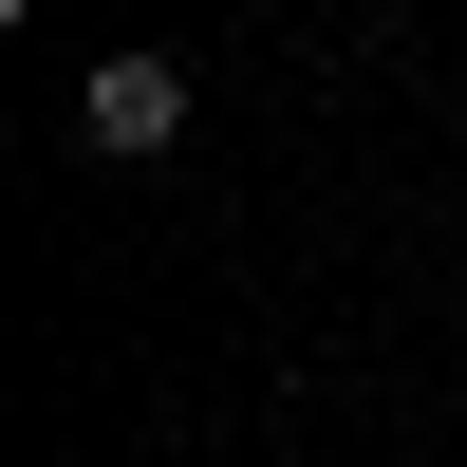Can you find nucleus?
<instances>
[{
	"mask_svg": "<svg viewBox=\"0 0 467 467\" xmlns=\"http://www.w3.org/2000/svg\"><path fill=\"white\" fill-rule=\"evenodd\" d=\"M75 131L131 169V150H169V131H187V75H169V57H94V75H75Z\"/></svg>",
	"mask_w": 467,
	"mask_h": 467,
	"instance_id": "nucleus-1",
	"label": "nucleus"
}]
</instances>
